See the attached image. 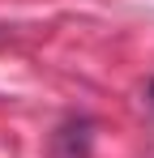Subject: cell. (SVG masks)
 <instances>
[{"mask_svg":"<svg viewBox=\"0 0 154 158\" xmlns=\"http://www.w3.org/2000/svg\"><path fill=\"white\" fill-rule=\"evenodd\" d=\"M150 103H154V85H150Z\"/></svg>","mask_w":154,"mask_h":158,"instance_id":"obj_1","label":"cell"}]
</instances>
